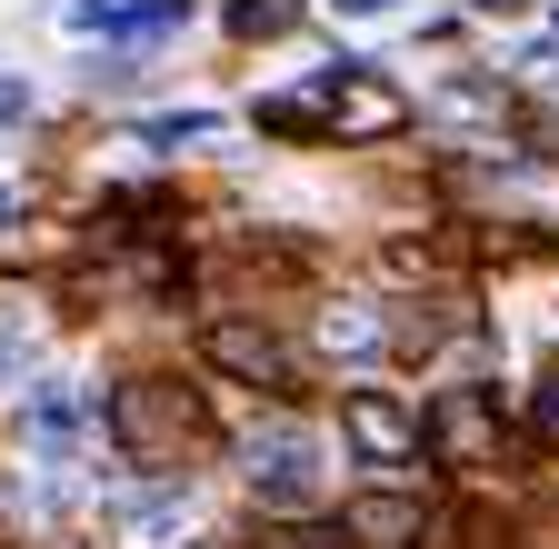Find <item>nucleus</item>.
Wrapping results in <instances>:
<instances>
[{
    "label": "nucleus",
    "mask_w": 559,
    "mask_h": 549,
    "mask_svg": "<svg viewBox=\"0 0 559 549\" xmlns=\"http://www.w3.org/2000/svg\"><path fill=\"white\" fill-rule=\"evenodd\" d=\"M140 141H160V151H180V141H210V120H200V110H180V120H151V130H140Z\"/></svg>",
    "instance_id": "obj_12"
},
{
    "label": "nucleus",
    "mask_w": 559,
    "mask_h": 549,
    "mask_svg": "<svg viewBox=\"0 0 559 549\" xmlns=\"http://www.w3.org/2000/svg\"><path fill=\"white\" fill-rule=\"evenodd\" d=\"M330 11H349V21H380V11H390V0H330Z\"/></svg>",
    "instance_id": "obj_14"
},
{
    "label": "nucleus",
    "mask_w": 559,
    "mask_h": 549,
    "mask_svg": "<svg viewBox=\"0 0 559 549\" xmlns=\"http://www.w3.org/2000/svg\"><path fill=\"white\" fill-rule=\"evenodd\" d=\"M0 120H31V81L21 71H0Z\"/></svg>",
    "instance_id": "obj_13"
},
{
    "label": "nucleus",
    "mask_w": 559,
    "mask_h": 549,
    "mask_svg": "<svg viewBox=\"0 0 559 549\" xmlns=\"http://www.w3.org/2000/svg\"><path fill=\"white\" fill-rule=\"evenodd\" d=\"M340 430H349V450L380 460V469H409V460H419V420H409L390 390H349V399H340Z\"/></svg>",
    "instance_id": "obj_6"
},
{
    "label": "nucleus",
    "mask_w": 559,
    "mask_h": 549,
    "mask_svg": "<svg viewBox=\"0 0 559 549\" xmlns=\"http://www.w3.org/2000/svg\"><path fill=\"white\" fill-rule=\"evenodd\" d=\"M530 440H539V450H559V380H539V390H530Z\"/></svg>",
    "instance_id": "obj_11"
},
{
    "label": "nucleus",
    "mask_w": 559,
    "mask_h": 549,
    "mask_svg": "<svg viewBox=\"0 0 559 549\" xmlns=\"http://www.w3.org/2000/svg\"><path fill=\"white\" fill-rule=\"evenodd\" d=\"M21 420H31V440H40V450H70V440H81V399H70V390H31Z\"/></svg>",
    "instance_id": "obj_9"
},
{
    "label": "nucleus",
    "mask_w": 559,
    "mask_h": 549,
    "mask_svg": "<svg viewBox=\"0 0 559 549\" xmlns=\"http://www.w3.org/2000/svg\"><path fill=\"white\" fill-rule=\"evenodd\" d=\"M110 440H120L130 460L190 450V440H200V390H180V380H130V390H110Z\"/></svg>",
    "instance_id": "obj_2"
},
{
    "label": "nucleus",
    "mask_w": 559,
    "mask_h": 549,
    "mask_svg": "<svg viewBox=\"0 0 559 549\" xmlns=\"http://www.w3.org/2000/svg\"><path fill=\"white\" fill-rule=\"evenodd\" d=\"M419 440H430L450 469H500V399L489 390H440L430 420H419Z\"/></svg>",
    "instance_id": "obj_4"
},
{
    "label": "nucleus",
    "mask_w": 559,
    "mask_h": 549,
    "mask_svg": "<svg viewBox=\"0 0 559 549\" xmlns=\"http://www.w3.org/2000/svg\"><path fill=\"white\" fill-rule=\"evenodd\" d=\"M409 120V100L370 71V60H330L320 71V91H280V100H260V130H340V141H380V130H400Z\"/></svg>",
    "instance_id": "obj_1"
},
{
    "label": "nucleus",
    "mask_w": 559,
    "mask_h": 549,
    "mask_svg": "<svg viewBox=\"0 0 559 549\" xmlns=\"http://www.w3.org/2000/svg\"><path fill=\"white\" fill-rule=\"evenodd\" d=\"M230 31L240 40H280V31H300V0H230Z\"/></svg>",
    "instance_id": "obj_10"
},
{
    "label": "nucleus",
    "mask_w": 559,
    "mask_h": 549,
    "mask_svg": "<svg viewBox=\"0 0 559 549\" xmlns=\"http://www.w3.org/2000/svg\"><path fill=\"white\" fill-rule=\"evenodd\" d=\"M320 350L330 360H370V350H390V320L380 310H320Z\"/></svg>",
    "instance_id": "obj_8"
},
{
    "label": "nucleus",
    "mask_w": 559,
    "mask_h": 549,
    "mask_svg": "<svg viewBox=\"0 0 559 549\" xmlns=\"http://www.w3.org/2000/svg\"><path fill=\"white\" fill-rule=\"evenodd\" d=\"M240 460H250V500H260V510H310V500H320V440H310L300 420L250 430Z\"/></svg>",
    "instance_id": "obj_3"
},
{
    "label": "nucleus",
    "mask_w": 559,
    "mask_h": 549,
    "mask_svg": "<svg viewBox=\"0 0 559 549\" xmlns=\"http://www.w3.org/2000/svg\"><path fill=\"white\" fill-rule=\"evenodd\" d=\"M11 211H21V200H11V190H0V220H11Z\"/></svg>",
    "instance_id": "obj_17"
},
{
    "label": "nucleus",
    "mask_w": 559,
    "mask_h": 549,
    "mask_svg": "<svg viewBox=\"0 0 559 549\" xmlns=\"http://www.w3.org/2000/svg\"><path fill=\"white\" fill-rule=\"evenodd\" d=\"M200 360L230 370L240 390H290V350H280L260 320H210V330H200Z\"/></svg>",
    "instance_id": "obj_5"
},
{
    "label": "nucleus",
    "mask_w": 559,
    "mask_h": 549,
    "mask_svg": "<svg viewBox=\"0 0 559 549\" xmlns=\"http://www.w3.org/2000/svg\"><path fill=\"white\" fill-rule=\"evenodd\" d=\"M340 539L349 549H419V539H430V510H419L409 490H360L340 510Z\"/></svg>",
    "instance_id": "obj_7"
},
{
    "label": "nucleus",
    "mask_w": 559,
    "mask_h": 549,
    "mask_svg": "<svg viewBox=\"0 0 559 549\" xmlns=\"http://www.w3.org/2000/svg\"><path fill=\"white\" fill-rule=\"evenodd\" d=\"M479 11H500V21H520V11H530V0H479Z\"/></svg>",
    "instance_id": "obj_16"
},
{
    "label": "nucleus",
    "mask_w": 559,
    "mask_h": 549,
    "mask_svg": "<svg viewBox=\"0 0 559 549\" xmlns=\"http://www.w3.org/2000/svg\"><path fill=\"white\" fill-rule=\"evenodd\" d=\"M270 549H330V539H310V529H290V539H270Z\"/></svg>",
    "instance_id": "obj_15"
}]
</instances>
